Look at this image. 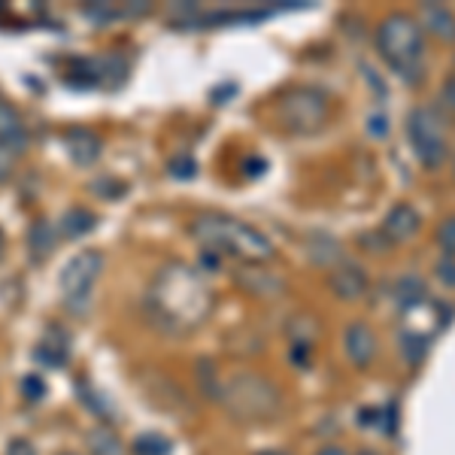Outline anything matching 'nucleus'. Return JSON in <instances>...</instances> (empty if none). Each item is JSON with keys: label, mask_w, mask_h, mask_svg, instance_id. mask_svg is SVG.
I'll return each instance as SVG.
<instances>
[{"label": "nucleus", "mask_w": 455, "mask_h": 455, "mask_svg": "<svg viewBox=\"0 0 455 455\" xmlns=\"http://www.w3.org/2000/svg\"><path fill=\"white\" fill-rule=\"evenodd\" d=\"M146 304H149V313L164 322L171 331H192L210 315L212 295L195 267L173 261L156 274L146 291Z\"/></svg>", "instance_id": "nucleus-1"}, {"label": "nucleus", "mask_w": 455, "mask_h": 455, "mask_svg": "<svg viewBox=\"0 0 455 455\" xmlns=\"http://www.w3.org/2000/svg\"><path fill=\"white\" fill-rule=\"evenodd\" d=\"M192 234L207 249H212V252H225L243 261L274 259V243H270V237H264L259 228L240 222V219L207 212V216L195 219Z\"/></svg>", "instance_id": "nucleus-2"}, {"label": "nucleus", "mask_w": 455, "mask_h": 455, "mask_svg": "<svg viewBox=\"0 0 455 455\" xmlns=\"http://www.w3.org/2000/svg\"><path fill=\"white\" fill-rule=\"evenodd\" d=\"M377 49L383 61L407 83H419L425 73V36L422 25L407 12H392L377 28Z\"/></svg>", "instance_id": "nucleus-3"}, {"label": "nucleus", "mask_w": 455, "mask_h": 455, "mask_svg": "<svg viewBox=\"0 0 455 455\" xmlns=\"http://www.w3.org/2000/svg\"><path fill=\"white\" fill-rule=\"evenodd\" d=\"M219 398L228 407V413L243 422H264L280 413V392L274 383H267L259 373H237L222 386Z\"/></svg>", "instance_id": "nucleus-4"}, {"label": "nucleus", "mask_w": 455, "mask_h": 455, "mask_svg": "<svg viewBox=\"0 0 455 455\" xmlns=\"http://www.w3.org/2000/svg\"><path fill=\"white\" fill-rule=\"evenodd\" d=\"M328 116H331V104H328L325 92L310 85H295L276 104V119L291 134H313L328 122Z\"/></svg>", "instance_id": "nucleus-5"}, {"label": "nucleus", "mask_w": 455, "mask_h": 455, "mask_svg": "<svg viewBox=\"0 0 455 455\" xmlns=\"http://www.w3.org/2000/svg\"><path fill=\"white\" fill-rule=\"evenodd\" d=\"M100 270H104V255H100L98 249H83V252H76L68 264H64L58 289H61V300L70 313L88 310Z\"/></svg>", "instance_id": "nucleus-6"}, {"label": "nucleus", "mask_w": 455, "mask_h": 455, "mask_svg": "<svg viewBox=\"0 0 455 455\" xmlns=\"http://www.w3.org/2000/svg\"><path fill=\"white\" fill-rule=\"evenodd\" d=\"M407 134H410V143H413V152L416 158L422 161L428 171H435L446 161V131H443V122L435 109L428 107H419L410 113L407 119Z\"/></svg>", "instance_id": "nucleus-7"}, {"label": "nucleus", "mask_w": 455, "mask_h": 455, "mask_svg": "<svg viewBox=\"0 0 455 455\" xmlns=\"http://www.w3.org/2000/svg\"><path fill=\"white\" fill-rule=\"evenodd\" d=\"M343 349L352 358V364L368 368L373 358H377V334L364 322H352L347 331H343Z\"/></svg>", "instance_id": "nucleus-8"}, {"label": "nucleus", "mask_w": 455, "mask_h": 455, "mask_svg": "<svg viewBox=\"0 0 455 455\" xmlns=\"http://www.w3.org/2000/svg\"><path fill=\"white\" fill-rule=\"evenodd\" d=\"M25 143H28V134H25L21 113L12 104L0 100V149L12 152V156H21Z\"/></svg>", "instance_id": "nucleus-9"}, {"label": "nucleus", "mask_w": 455, "mask_h": 455, "mask_svg": "<svg viewBox=\"0 0 455 455\" xmlns=\"http://www.w3.org/2000/svg\"><path fill=\"white\" fill-rule=\"evenodd\" d=\"M419 231V212H416L410 204H398V207L388 210L386 222H383V234L388 237V243H403L413 234Z\"/></svg>", "instance_id": "nucleus-10"}, {"label": "nucleus", "mask_w": 455, "mask_h": 455, "mask_svg": "<svg viewBox=\"0 0 455 455\" xmlns=\"http://www.w3.org/2000/svg\"><path fill=\"white\" fill-rule=\"evenodd\" d=\"M328 285L337 298L343 300H358L368 291V276L362 274V267L355 264H343V267H334L331 276H328Z\"/></svg>", "instance_id": "nucleus-11"}, {"label": "nucleus", "mask_w": 455, "mask_h": 455, "mask_svg": "<svg viewBox=\"0 0 455 455\" xmlns=\"http://www.w3.org/2000/svg\"><path fill=\"white\" fill-rule=\"evenodd\" d=\"M64 143H68V152L76 164H92V161L100 156V140L92 134V131H83V128L68 131V134H64Z\"/></svg>", "instance_id": "nucleus-12"}, {"label": "nucleus", "mask_w": 455, "mask_h": 455, "mask_svg": "<svg viewBox=\"0 0 455 455\" xmlns=\"http://www.w3.org/2000/svg\"><path fill=\"white\" fill-rule=\"evenodd\" d=\"M422 19H425V25H428V31L437 34L440 40H446V43L455 40V16L443 4H422Z\"/></svg>", "instance_id": "nucleus-13"}, {"label": "nucleus", "mask_w": 455, "mask_h": 455, "mask_svg": "<svg viewBox=\"0 0 455 455\" xmlns=\"http://www.w3.org/2000/svg\"><path fill=\"white\" fill-rule=\"evenodd\" d=\"M94 212H88V210H83V207H73V210H68L61 216V234L68 240H76V237H83V234H88L94 228Z\"/></svg>", "instance_id": "nucleus-14"}, {"label": "nucleus", "mask_w": 455, "mask_h": 455, "mask_svg": "<svg viewBox=\"0 0 455 455\" xmlns=\"http://www.w3.org/2000/svg\"><path fill=\"white\" fill-rule=\"evenodd\" d=\"M173 452V440L158 435V431H146L137 435L131 443V455H171Z\"/></svg>", "instance_id": "nucleus-15"}, {"label": "nucleus", "mask_w": 455, "mask_h": 455, "mask_svg": "<svg viewBox=\"0 0 455 455\" xmlns=\"http://www.w3.org/2000/svg\"><path fill=\"white\" fill-rule=\"evenodd\" d=\"M36 358L52 364V368H61V364L68 362V347H64V343H55V340H43V347L36 349Z\"/></svg>", "instance_id": "nucleus-16"}, {"label": "nucleus", "mask_w": 455, "mask_h": 455, "mask_svg": "<svg viewBox=\"0 0 455 455\" xmlns=\"http://www.w3.org/2000/svg\"><path fill=\"white\" fill-rule=\"evenodd\" d=\"M437 240H440V246H443L446 259H452V255H455V216H452V219H446V222L440 225Z\"/></svg>", "instance_id": "nucleus-17"}, {"label": "nucleus", "mask_w": 455, "mask_h": 455, "mask_svg": "<svg viewBox=\"0 0 455 455\" xmlns=\"http://www.w3.org/2000/svg\"><path fill=\"white\" fill-rule=\"evenodd\" d=\"M92 446H94V452H98V455H119V443H116L109 435H104V431H94Z\"/></svg>", "instance_id": "nucleus-18"}, {"label": "nucleus", "mask_w": 455, "mask_h": 455, "mask_svg": "<svg viewBox=\"0 0 455 455\" xmlns=\"http://www.w3.org/2000/svg\"><path fill=\"white\" fill-rule=\"evenodd\" d=\"M6 455H36V446L28 437H12L6 443Z\"/></svg>", "instance_id": "nucleus-19"}, {"label": "nucleus", "mask_w": 455, "mask_h": 455, "mask_svg": "<svg viewBox=\"0 0 455 455\" xmlns=\"http://www.w3.org/2000/svg\"><path fill=\"white\" fill-rule=\"evenodd\" d=\"M21 395H28L31 401L43 398V379L40 377H25L21 379Z\"/></svg>", "instance_id": "nucleus-20"}, {"label": "nucleus", "mask_w": 455, "mask_h": 455, "mask_svg": "<svg viewBox=\"0 0 455 455\" xmlns=\"http://www.w3.org/2000/svg\"><path fill=\"white\" fill-rule=\"evenodd\" d=\"M437 276L440 280H446L450 285H455V261L452 259H443L437 264Z\"/></svg>", "instance_id": "nucleus-21"}, {"label": "nucleus", "mask_w": 455, "mask_h": 455, "mask_svg": "<svg viewBox=\"0 0 455 455\" xmlns=\"http://www.w3.org/2000/svg\"><path fill=\"white\" fill-rule=\"evenodd\" d=\"M443 100H446V107L455 109V76H450L443 83Z\"/></svg>", "instance_id": "nucleus-22"}, {"label": "nucleus", "mask_w": 455, "mask_h": 455, "mask_svg": "<svg viewBox=\"0 0 455 455\" xmlns=\"http://www.w3.org/2000/svg\"><path fill=\"white\" fill-rule=\"evenodd\" d=\"M379 124H383V119H379V116H373V119H371V131H373V134H377V137H383L386 131L379 128Z\"/></svg>", "instance_id": "nucleus-23"}, {"label": "nucleus", "mask_w": 455, "mask_h": 455, "mask_svg": "<svg viewBox=\"0 0 455 455\" xmlns=\"http://www.w3.org/2000/svg\"><path fill=\"white\" fill-rule=\"evenodd\" d=\"M315 455H347V450H340V446H325V450H319Z\"/></svg>", "instance_id": "nucleus-24"}, {"label": "nucleus", "mask_w": 455, "mask_h": 455, "mask_svg": "<svg viewBox=\"0 0 455 455\" xmlns=\"http://www.w3.org/2000/svg\"><path fill=\"white\" fill-rule=\"evenodd\" d=\"M255 455H289V452H283V450H264V452H255Z\"/></svg>", "instance_id": "nucleus-25"}, {"label": "nucleus", "mask_w": 455, "mask_h": 455, "mask_svg": "<svg viewBox=\"0 0 455 455\" xmlns=\"http://www.w3.org/2000/svg\"><path fill=\"white\" fill-rule=\"evenodd\" d=\"M58 455H79V452H58Z\"/></svg>", "instance_id": "nucleus-26"}]
</instances>
